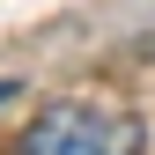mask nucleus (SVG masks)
Segmentation results:
<instances>
[{"label": "nucleus", "instance_id": "nucleus-2", "mask_svg": "<svg viewBox=\"0 0 155 155\" xmlns=\"http://www.w3.org/2000/svg\"><path fill=\"white\" fill-rule=\"evenodd\" d=\"M8 96H22V89H15V81H0V104H8Z\"/></svg>", "mask_w": 155, "mask_h": 155}, {"label": "nucleus", "instance_id": "nucleus-1", "mask_svg": "<svg viewBox=\"0 0 155 155\" xmlns=\"http://www.w3.org/2000/svg\"><path fill=\"white\" fill-rule=\"evenodd\" d=\"M15 155H140V118L118 104H96V96H67L30 118Z\"/></svg>", "mask_w": 155, "mask_h": 155}]
</instances>
